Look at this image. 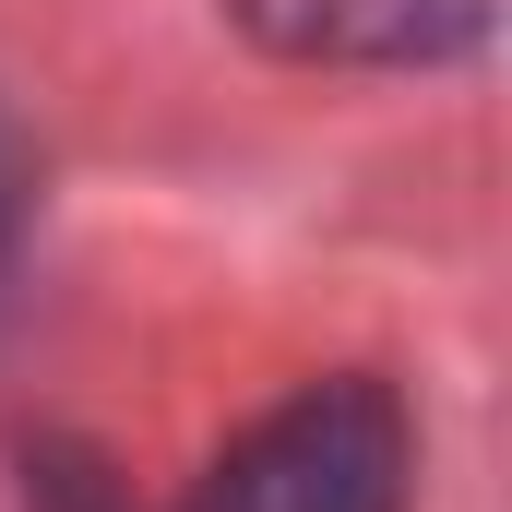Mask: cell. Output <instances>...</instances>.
<instances>
[{
    "mask_svg": "<svg viewBox=\"0 0 512 512\" xmlns=\"http://www.w3.org/2000/svg\"><path fill=\"white\" fill-rule=\"evenodd\" d=\"M405 405L382 382H310L203 477L191 512H405Z\"/></svg>",
    "mask_w": 512,
    "mask_h": 512,
    "instance_id": "obj_1",
    "label": "cell"
},
{
    "mask_svg": "<svg viewBox=\"0 0 512 512\" xmlns=\"http://www.w3.org/2000/svg\"><path fill=\"white\" fill-rule=\"evenodd\" d=\"M262 24L286 36V48H441V36H465L477 24V0H251Z\"/></svg>",
    "mask_w": 512,
    "mask_h": 512,
    "instance_id": "obj_2",
    "label": "cell"
},
{
    "mask_svg": "<svg viewBox=\"0 0 512 512\" xmlns=\"http://www.w3.org/2000/svg\"><path fill=\"white\" fill-rule=\"evenodd\" d=\"M12 191H24V167H12V143H0V227H12Z\"/></svg>",
    "mask_w": 512,
    "mask_h": 512,
    "instance_id": "obj_3",
    "label": "cell"
}]
</instances>
